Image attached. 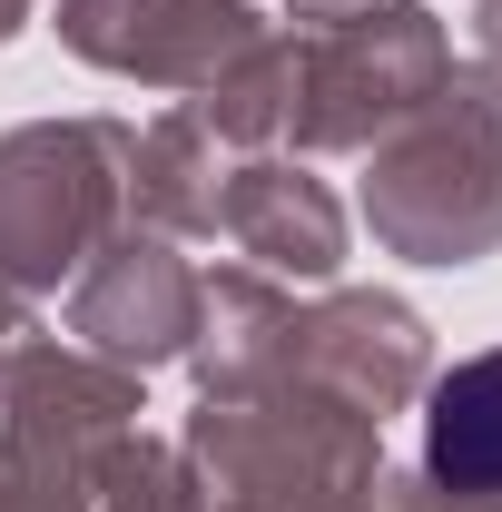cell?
<instances>
[{
    "label": "cell",
    "mask_w": 502,
    "mask_h": 512,
    "mask_svg": "<svg viewBox=\"0 0 502 512\" xmlns=\"http://www.w3.org/2000/svg\"><path fill=\"white\" fill-rule=\"evenodd\" d=\"M60 50L89 69H109L128 89H168L197 99L217 69H237L266 40L247 0H60Z\"/></svg>",
    "instance_id": "7"
},
{
    "label": "cell",
    "mask_w": 502,
    "mask_h": 512,
    "mask_svg": "<svg viewBox=\"0 0 502 512\" xmlns=\"http://www.w3.org/2000/svg\"><path fill=\"white\" fill-rule=\"evenodd\" d=\"M365 227L404 266H483L502 247V79L483 60L365 148Z\"/></svg>",
    "instance_id": "3"
},
{
    "label": "cell",
    "mask_w": 502,
    "mask_h": 512,
    "mask_svg": "<svg viewBox=\"0 0 502 512\" xmlns=\"http://www.w3.org/2000/svg\"><path fill=\"white\" fill-rule=\"evenodd\" d=\"M0 512H89V503H69V493H40V483H20V473L0 463Z\"/></svg>",
    "instance_id": "13"
},
{
    "label": "cell",
    "mask_w": 502,
    "mask_h": 512,
    "mask_svg": "<svg viewBox=\"0 0 502 512\" xmlns=\"http://www.w3.org/2000/svg\"><path fill=\"white\" fill-rule=\"evenodd\" d=\"M128 119H30L0 128V286L60 296L128 227Z\"/></svg>",
    "instance_id": "5"
},
{
    "label": "cell",
    "mask_w": 502,
    "mask_h": 512,
    "mask_svg": "<svg viewBox=\"0 0 502 512\" xmlns=\"http://www.w3.org/2000/svg\"><path fill=\"white\" fill-rule=\"evenodd\" d=\"M473 40H483V69L502 79V0H473Z\"/></svg>",
    "instance_id": "15"
},
{
    "label": "cell",
    "mask_w": 502,
    "mask_h": 512,
    "mask_svg": "<svg viewBox=\"0 0 502 512\" xmlns=\"http://www.w3.org/2000/svg\"><path fill=\"white\" fill-rule=\"evenodd\" d=\"M138 384H148V375H128V365L89 355V345L30 335L20 365L0 375V463H10L20 483H40V493L89 503V483H99L109 444L138 434V414H148Z\"/></svg>",
    "instance_id": "6"
},
{
    "label": "cell",
    "mask_w": 502,
    "mask_h": 512,
    "mask_svg": "<svg viewBox=\"0 0 502 512\" xmlns=\"http://www.w3.org/2000/svg\"><path fill=\"white\" fill-rule=\"evenodd\" d=\"M178 444L207 483V512H414L404 473L384 463V424L296 384L197 394Z\"/></svg>",
    "instance_id": "2"
},
{
    "label": "cell",
    "mask_w": 502,
    "mask_h": 512,
    "mask_svg": "<svg viewBox=\"0 0 502 512\" xmlns=\"http://www.w3.org/2000/svg\"><path fill=\"white\" fill-rule=\"evenodd\" d=\"M424 483L434 493H502V345L453 355L424 375Z\"/></svg>",
    "instance_id": "10"
},
{
    "label": "cell",
    "mask_w": 502,
    "mask_h": 512,
    "mask_svg": "<svg viewBox=\"0 0 502 512\" xmlns=\"http://www.w3.org/2000/svg\"><path fill=\"white\" fill-rule=\"evenodd\" d=\"M197 276L178 237L158 227H119L109 247L69 276V345L109 355L128 375H158V365H188V335H197Z\"/></svg>",
    "instance_id": "8"
},
{
    "label": "cell",
    "mask_w": 502,
    "mask_h": 512,
    "mask_svg": "<svg viewBox=\"0 0 502 512\" xmlns=\"http://www.w3.org/2000/svg\"><path fill=\"white\" fill-rule=\"evenodd\" d=\"M453 69L434 0H286V158H355Z\"/></svg>",
    "instance_id": "4"
},
{
    "label": "cell",
    "mask_w": 502,
    "mask_h": 512,
    "mask_svg": "<svg viewBox=\"0 0 502 512\" xmlns=\"http://www.w3.org/2000/svg\"><path fill=\"white\" fill-rule=\"evenodd\" d=\"M217 237L276 286H335L345 266V197L315 178L306 158L266 148V158H227L217 188Z\"/></svg>",
    "instance_id": "9"
},
{
    "label": "cell",
    "mask_w": 502,
    "mask_h": 512,
    "mask_svg": "<svg viewBox=\"0 0 502 512\" xmlns=\"http://www.w3.org/2000/svg\"><path fill=\"white\" fill-rule=\"evenodd\" d=\"M30 335H40V325H30V296H10V286H0V375L20 365V345H30Z\"/></svg>",
    "instance_id": "14"
},
{
    "label": "cell",
    "mask_w": 502,
    "mask_h": 512,
    "mask_svg": "<svg viewBox=\"0 0 502 512\" xmlns=\"http://www.w3.org/2000/svg\"><path fill=\"white\" fill-rule=\"evenodd\" d=\"M30 20H40V0H0V40H20Z\"/></svg>",
    "instance_id": "16"
},
{
    "label": "cell",
    "mask_w": 502,
    "mask_h": 512,
    "mask_svg": "<svg viewBox=\"0 0 502 512\" xmlns=\"http://www.w3.org/2000/svg\"><path fill=\"white\" fill-rule=\"evenodd\" d=\"M89 512H207V483H197L188 444L168 434H119L99 483H89Z\"/></svg>",
    "instance_id": "12"
},
{
    "label": "cell",
    "mask_w": 502,
    "mask_h": 512,
    "mask_svg": "<svg viewBox=\"0 0 502 512\" xmlns=\"http://www.w3.org/2000/svg\"><path fill=\"white\" fill-rule=\"evenodd\" d=\"M217 188H227V148L197 128V109L178 99L168 119L138 128V158H128V227H158V237H217Z\"/></svg>",
    "instance_id": "11"
},
{
    "label": "cell",
    "mask_w": 502,
    "mask_h": 512,
    "mask_svg": "<svg viewBox=\"0 0 502 512\" xmlns=\"http://www.w3.org/2000/svg\"><path fill=\"white\" fill-rule=\"evenodd\" d=\"M197 394H247V384H296L365 424H394L424 375H434V325L394 286H276L256 266H207L197 276V335H188Z\"/></svg>",
    "instance_id": "1"
}]
</instances>
